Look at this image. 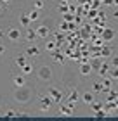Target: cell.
Segmentation results:
<instances>
[{
    "label": "cell",
    "mask_w": 118,
    "mask_h": 121,
    "mask_svg": "<svg viewBox=\"0 0 118 121\" xmlns=\"http://www.w3.org/2000/svg\"><path fill=\"white\" fill-rule=\"evenodd\" d=\"M12 99L18 106H28L33 99H35V88L30 85H24V86H18L14 88L12 92Z\"/></svg>",
    "instance_id": "obj_1"
},
{
    "label": "cell",
    "mask_w": 118,
    "mask_h": 121,
    "mask_svg": "<svg viewBox=\"0 0 118 121\" xmlns=\"http://www.w3.org/2000/svg\"><path fill=\"white\" fill-rule=\"evenodd\" d=\"M37 80L40 83H52L54 81V69L50 66H45V64L40 66L37 69Z\"/></svg>",
    "instance_id": "obj_2"
},
{
    "label": "cell",
    "mask_w": 118,
    "mask_h": 121,
    "mask_svg": "<svg viewBox=\"0 0 118 121\" xmlns=\"http://www.w3.org/2000/svg\"><path fill=\"white\" fill-rule=\"evenodd\" d=\"M5 38H9V42H12V43H19L21 38H23V35H21L19 28H16V26H9V28L5 30Z\"/></svg>",
    "instance_id": "obj_3"
},
{
    "label": "cell",
    "mask_w": 118,
    "mask_h": 121,
    "mask_svg": "<svg viewBox=\"0 0 118 121\" xmlns=\"http://www.w3.org/2000/svg\"><path fill=\"white\" fill-rule=\"evenodd\" d=\"M47 93H49V97L52 99V102H56V104H59L61 100H63V90L61 88H57V86H50V88L47 90Z\"/></svg>",
    "instance_id": "obj_4"
},
{
    "label": "cell",
    "mask_w": 118,
    "mask_h": 121,
    "mask_svg": "<svg viewBox=\"0 0 118 121\" xmlns=\"http://www.w3.org/2000/svg\"><path fill=\"white\" fill-rule=\"evenodd\" d=\"M35 30H37V35H38V38H43V40H47V38L50 36V26H47L45 23L38 24Z\"/></svg>",
    "instance_id": "obj_5"
},
{
    "label": "cell",
    "mask_w": 118,
    "mask_h": 121,
    "mask_svg": "<svg viewBox=\"0 0 118 121\" xmlns=\"http://www.w3.org/2000/svg\"><path fill=\"white\" fill-rule=\"evenodd\" d=\"M10 83H12L14 88H18V86H24L28 85V81L24 78V74H12V78H10Z\"/></svg>",
    "instance_id": "obj_6"
},
{
    "label": "cell",
    "mask_w": 118,
    "mask_h": 121,
    "mask_svg": "<svg viewBox=\"0 0 118 121\" xmlns=\"http://www.w3.org/2000/svg\"><path fill=\"white\" fill-rule=\"evenodd\" d=\"M40 47H37V45H33V43H31V45H28L26 48H24V56L26 57H38V56H40Z\"/></svg>",
    "instance_id": "obj_7"
},
{
    "label": "cell",
    "mask_w": 118,
    "mask_h": 121,
    "mask_svg": "<svg viewBox=\"0 0 118 121\" xmlns=\"http://www.w3.org/2000/svg\"><path fill=\"white\" fill-rule=\"evenodd\" d=\"M50 104H52V99L49 97V93H47V95H42L40 97V111L42 112H47L49 107H50Z\"/></svg>",
    "instance_id": "obj_8"
},
{
    "label": "cell",
    "mask_w": 118,
    "mask_h": 121,
    "mask_svg": "<svg viewBox=\"0 0 118 121\" xmlns=\"http://www.w3.org/2000/svg\"><path fill=\"white\" fill-rule=\"evenodd\" d=\"M115 30H111V28H103V33H101V38L103 40H106V42H109V40H113L115 38Z\"/></svg>",
    "instance_id": "obj_9"
},
{
    "label": "cell",
    "mask_w": 118,
    "mask_h": 121,
    "mask_svg": "<svg viewBox=\"0 0 118 121\" xmlns=\"http://www.w3.org/2000/svg\"><path fill=\"white\" fill-rule=\"evenodd\" d=\"M78 99H80V93H78L76 90H71L70 95H68V106L70 107H75V104L78 102Z\"/></svg>",
    "instance_id": "obj_10"
},
{
    "label": "cell",
    "mask_w": 118,
    "mask_h": 121,
    "mask_svg": "<svg viewBox=\"0 0 118 121\" xmlns=\"http://www.w3.org/2000/svg\"><path fill=\"white\" fill-rule=\"evenodd\" d=\"M38 38V35H37V30L35 28H30V26H28L26 28V40L30 42V43H33Z\"/></svg>",
    "instance_id": "obj_11"
},
{
    "label": "cell",
    "mask_w": 118,
    "mask_h": 121,
    "mask_svg": "<svg viewBox=\"0 0 118 121\" xmlns=\"http://www.w3.org/2000/svg\"><path fill=\"white\" fill-rule=\"evenodd\" d=\"M92 73V66L89 64V62H83V64H80V74H83V76H89Z\"/></svg>",
    "instance_id": "obj_12"
},
{
    "label": "cell",
    "mask_w": 118,
    "mask_h": 121,
    "mask_svg": "<svg viewBox=\"0 0 118 121\" xmlns=\"http://www.w3.org/2000/svg\"><path fill=\"white\" fill-rule=\"evenodd\" d=\"M28 17H30V21H31V23H37V21L40 19V10L31 9L30 12H28Z\"/></svg>",
    "instance_id": "obj_13"
},
{
    "label": "cell",
    "mask_w": 118,
    "mask_h": 121,
    "mask_svg": "<svg viewBox=\"0 0 118 121\" xmlns=\"http://www.w3.org/2000/svg\"><path fill=\"white\" fill-rule=\"evenodd\" d=\"M19 69H21V73H23L24 76H28V74H31L33 71H35V68H33V64H28V62H26L24 66H21Z\"/></svg>",
    "instance_id": "obj_14"
},
{
    "label": "cell",
    "mask_w": 118,
    "mask_h": 121,
    "mask_svg": "<svg viewBox=\"0 0 118 121\" xmlns=\"http://www.w3.org/2000/svg\"><path fill=\"white\" fill-rule=\"evenodd\" d=\"M59 114H61V116H71V114H73V107H70V106H61L59 107Z\"/></svg>",
    "instance_id": "obj_15"
},
{
    "label": "cell",
    "mask_w": 118,
    "mask_h": 121,
    "mask_svg": "<svg viewBox=\"0 0 118 121\" xmlns=\"http://www.w3.org/2000/svg\"><path fill=\"white\" fill-rule=\"evenodd\" d=\"M101 83H103V93H108V92L111 90V85H113V80L106 78V80H103V81H101Z\"/></svg>",
    "instance_id": "obj_16"
},
{
    "label": "cell",
    "mask_w": 118,
    "mask_h": 121,
    "mask_svg": "<svg viewBox=\"0 0 118 121\" xmlns=\"http://www.w3.org/2000/svg\"><path fill=\"white\" fill-rule=\"evenodd\" d=\"M82 100L85 102V104H92V102H94V93H92V92L82 93Z\"/></svg>",
    "instance_id": "obj_17"
},
{
    "label": "cell",
    "mask_w": 118,
    "mask_h": 121,
    "mask_svg": "<svg viewBox=\"0 0 118 121\" xmlns=\"http://www.w3.org/2000/svg\"><path fill=\"white\" fill-rule=\"evenodd\" d=\"M19 23L24 26V28H28V26L31 24V21H30V17H28V12H24V14H21L19 16Z\"/></svg>",
    "instance_id": "obj_18"
},
{
    "label": "cell",
    "mask_w": 118,
    "mask_h": 121,
    "mask_svg": "<svg viewBox=\"0 0 118 121\" xmlns=\"http://www.w3.org/2000/svg\"><path fill=\"white\" fill-rule=\"evenodd\" d=\"M16 64H18V68H21V66L26 64V56H24V54H21V56L16 57Z\"/></svg>",
    "instance_id": "obj_19"
},
{
    "label": "cell",
    "mask_w": 118,
    "mask_h": 121,
    "mask_svg": "<svg viewBox=\"0 0 118 121\" xmlns=\"http://www.w3.org/2000/svg\"><path fill=\"white\" fill-rule=\"evenodd\" d=\"M43 5H45V2H43V0H35V2H33V9L42 10V9H43Z\"/></svg>",
    "instance_id": "obj_20"
},
{
    "label": "cell",
    "mask_w": 118,
    "mask_h": 121,
    "mask_svg": "<svg viewBox=\"0 0 118 121\" xmlns=\"http://www.w3.org/2000/svg\"><path fill=\"white\" fill-rule=\"evenodd\" d=\"M54 48H56V42H54V40H49V42L45 43V50H47V52H52Z\"/></svg>",
    "instance_id": "obj_21"
},
{
    "label": "cell",
    "mask_w": 118,
    "mask_h": 121,
    "mask_svg": "<svg viewBox=\"0 0 118 121\" xmlns=\"http://www.w3.org/2000/svg\"><path fill=\"white\" fill-rule=\"evenodd\" d=\"M108 71H109V66L108 64H103V68L99 69V76H106V74H108Z\"/></svg>",
    "instance_id": "obj_22"
},
{
    "label": "cell",
    "mask_w": 118,
    "mask_h": 121,
    "mask_svg": "<svg viewBox=\"0 0 118 121\" xmlns=\"http://www.w3.org/2000/svg\"><path fill=\"white\" fill-rule=\"evenodd\" d=\"M52 57H54L56 62H63V56H61V54H57V52H54V50H52Z\"/></svg>",
    "instance_id": "obj_23"
},
{
    "label": "cell",
    "mask_w": 118,
    "mask_h": 121,
    "mask_svg": "<svg viewBox=\"0 0 118 121\" xmlns=\"http://www.w3.org/2000/svg\"><path fill=\"white\" fill-rule=\"evenodd\" d=\"M94 92H103V83L101 81H95L94 83Z\"/></svg>",
    "instance_id": "obj_24"
},
{
    "label": "cell",
    "mask_w": 118,
    "mask_h": 121,
    "mask_svg": "<svg viewBox=\"0 0 118 121\" xmlns=\"http://www.w3.org/2000/svg\"><path fill=\"white\" fill-rule=\"evenodd\" d=\"M101 56H103V57H109V56H111V48H108V47H106V48H103Z\"/></svg>",
    "instance_id": "obj_25"
},
{
    "label": "cell",
    "mask_w": 118,
    "mask_h": 121,
    "mask_svg": "<svg viewBox=\"0 0 118 121\" xmlns=\"http://www.w3.org/2000/svg\"><path fill=\"white\" fill-rule=\"evenodd\" d=\"M5 14H7V7H5L4 4H0V17H4Z\"/></svg>",
    "instance_id": "obj_26"
},
{
    "label": "cell",
    "mask_w": 118,
    "mask_h": 121,
    "mask_svg": "<svg viewBox=\"0 0 118 121\" xmlns=\"http://www.w3.org/2000/svg\"><path fill=\"white\" fill-rule=\"evenodd\" d=\"M111 66L118 68V56H111Z\"/></svg>",
    "instance_id": "obj_27"
},
{
    "label": "cell",
    "mask_w": 118,
    "mask_h": 121,
    "mask_svg": "<svg viewBox=\"0 0 118 121\" xmlns=\"http://www.w3.org/2000/svg\"><path fill=\"white\" fill-rule=\"evenodd\" d=\"M89 106H90L94 111H99V109H101V104L99 102H92V104H89Z\"/></svg>",
    "instance_id": "obj_28"
},
{
    "label": "cell",
    "mask_w": 118,
    "mask_h": 121,
    "mask_svg": "<svg viewBox=\"0 0 118 121\" xmlns=\"http://www.w3.org/2000/svg\"><path fill=\"white\" fill-rule=\"evenodd\" d=\"M111 78L118 80V68H113V71H111Z\"/></svg>",
    "instance_id": "obj_29"
},
{
    "label": "cell",
    "mask_w": 118,
    "mask_h": 121,
    "mask_svg": "<svg viewBox=\"0 0 118 121\" xmlns=\"http://www.w3.org/2000/svg\"><path fill=\"white\" fill-rule=\"evenodd\" d=\"M106 116V112L103 111V109H99V111H95V118H104Z\"/></svg>",
    "instance_id": "obj_30"
},
{
    "label": "cell",
    "mask_w": 118,
    "mask_h": 121,
    "mask_svg": "<svg viewBox=\"0 0 118 121\" xmlns=\"http://www.w3.org/2000/svg\"><path fill=\"white\" fill-rule=\"evenodd\" d=\"M12 2H14V0H0V4H4L5 7H9V5L12 4Z\"/></svg>",
    "instance_id": "obj_31"
},
{
    "label": "cell",
    "mask_w": 118,
    "mask_h": 121,
    "mask_svg": "<svg viewBox=\"0 0 118 121\" xmlns=\"http://www.w3.org/2000/svg\"><path fill=\"white\" fill-rule=\"evenodd\" d=\"M71 19H73V16H71V14H66V12H64V21H68V23H70Z\"/></svg>",
    "instance_id": "obj_32"
},
{
    "label": "cell",
    "mask_w": 118,
    "mask_h": 121,
    "mask_svg": "<svg viewBox=\"0 0 118 121\" xmlns=\"http://www.w3.org/2000/svg\"><path fill=\"white\" fill-rule=\"evenodd\" d=\"M66 10H68V7H66V5H61V7H59V12H61V14H64Z\"/></svg>",
    "instance_id": "obj_33"
},
{
    "label": "cell",
    "mask_w": 118,
    "mask_h": 121,
    "mask_svg": "<svg viewBox=\"0 0 118 121\" xmlns=\"http://www.w3.org/2000/svg\"><path fill=\"white\" fill-rule=\"evenodd\" d=\"M5 50H7V48H5V47L2 45V43H0V56H4V54H5Z\"/></svg>",
    "instance_id": "obj_34"
},
{
    "label": "cell",
    "mask_w": 118,
    "mask_h": 121,
    "mask_svg": "<svg viewBox=\"0 0 118 121\" xmlns=\"http://www.w3.org/2000/svg\"><path fill=\"white\" fill-rule=\"evenodd\" d=\"M2 38H5V30H0V40Z\"/></svg>",
    "instance_id": "obj_35"
},
{
    "label": "cell",
    "mask_w": 118,
    "mask_h": 121,
    "mask_svg": "<svg viewBox=\"0 0 118 121\" xmlns=\"http://www.w3.org/2000/svg\"><path fill=\"white\" fill-rule=\"evenodd\" d=\"M113 16H115V17H118V10H115V12H113Z\"/></svg>",
    "instance_id": "obj_36"
},
{
    "label": "cell",
    "mask_w": 118,
    "mask_h": 121,
    "mask_svg": "<svg viewBox=\"0 0 118 121\" xmlns=\"http://www.w3.org/2000/svg\"><path fill=\"white\" fill-rule=\"evenodd\" d=\"M113 4H115V5H118V0H113Z\"/></svg>",
    "instance_id": "obj_37"
},
{
    "label": "cell",
    "mask_w": 118,
    "mask_h": 121,
    "mask_svg": "<svg viewBox=\"0 0 118 121\" xmlns=\"http://www.w3.org/2000/svg\"><path fill=\"white\" fill-rule=\"evenodd\" d=\"M115 100H118V92H116V99H115Z\"/></svg>",
    "instance_id": "obj_38"
}]
</instances>
